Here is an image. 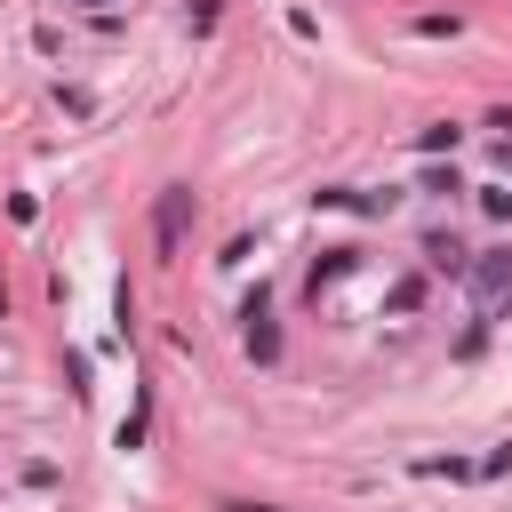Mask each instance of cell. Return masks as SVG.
<instances>
[{
  "label": "cell",
  "mask_w": 512,
  "mask_h": 512,
  "mask_svg": "<svg viewBox=\"0 0 512 512\" xmlns=\"http://www.w3.org/2000/svg\"><path fill=\"white\" fill-rule=\"evenodd\" d=\"M352 256H360V248H328V256L312 264V296H320L328 280H344V272H352Z\"/></svg>",
  "instance_id": "7"
},
{
  "label": "cell",
  "mask_w": 512,
  "mask_h": 512,
  "mask_svg": "<svg viewBox=\"0 0 512 512\" xmlns=\"http://www.w3.org/2000/svg\"><path fill=\"white\" fill-rule=\"evenodd\" d=\"M144 416H152V408H144V400H136V408H128V416H120V448H136V440H144Z\"/></svg>",
  "instance_id": "11"
},
{
  "label": "cell",
  "mask_w": 512,
  "mask_h": 512,
  "mask_svg": "<svg viewBox=\"0 0 512 512\" xmlns=\"http://www.w3.org/2000/svg\"><path fill=\"white\" fill-rule=\"evenodd\" d=\"M424 304V272H408V280H392V296H384V312H416Z\"/></svg>",
  "instance_id": "9"
},
{
  "label": "cell",
  "mask_w": 512,
  "mask_h": 512,
  "mask_svg": "<svg viewBox=\"0 0 512 512\" xmlns=\"http://www.w3.org/2000/svg\"><path fill=\"white\" fill-rule=\"evenodd\" d=\"M496 168H504V176H512V136H504V144H496Z\"/></svg>",
  "instance_id": "13"
},
{
  "label": "cell",
  "mask_w": 512,
  "mask_h": 512,
  "mask_svg": "<svg viewBox=\"0 0 512 512\" xmlns=\"http://www.w3.org/2000/svg\"><path fill=\"white\" fill-rule=\"evenodd\" d=\"M424 264H432V272H472V256H464L456 240H424Z\"/></svg>",
  "instance_id": "6"
},
{
  "label": "cell",
  "mask_w": 512,
  "mask_h": 512,
  "mask_svg": "<svg viewBox=\"0 0 512 512\" xmlns=\"http://www.w3.org/2000/svg\"><path fill=\"white\" fill-rule=\"evenodd\" d=\"M464 280H472V304H480V320H496V312L512 304V240H504V248H480Z\"/></svg>",
  "instance_id": "1"
},
{
  "label": "cell",
  "mask_w": 512,
  "mask_h": 512,
  "mask_svg": "<svg viewBox=\"0 0 512 512\" xmlns=\"http://www.w3.org/2000/svg\"><path fill=\"white\" fill-rule=\"evenodd\" d=\"M0 320H8V280H0Z\"/></svg>",
  "instance_id": "15"
},
{
  "label": "cell",
  "mask_w": 512,
  "mask_h": 512,
  "mask_svg": "<svg viewBox=\"0 0 512 512\" xmlns=\"http://www.w3.org/2000/svg\"><path fill=\"white\" fill-rule=\"evenodd\" d=\"M224 512H272V504H224Z\"/></svg>",
  "instance_id": "14"
},
{
  "label": "cell",
  "mask_w": 512,
  "mask_h": 512,
  "mask_svg": "<svg viewBox=\"0 0 512 512\" xmlns=\"http://www.w3.org/2000/svg\"><path fill=\"white\" fill-rule=\"evenodd\" d=\"M312 200H320V208H352V216H384V208H392V192L376 200V192H360V184H328V192H312Z\"/></svg>",
  "instance_id": "4"
},
{
  "label": "cell",
  "mask_w": 512,
  "mask_h": 512,
  "mask_svg": "<svg viewBox=\"0 0 512 512\" xmlns=\"http://www.w3.org/2000/svg\"><path fill=\"white\" fill-rule=\"evenodd\" d=\"M408 32H416V40H456L464 16H408Z\"/></svg>",
  "instance_id": "8"
},
{
  "label": "cell",
  "mask_w": 512,
  "mask_h": 512,
  "mask_svg": "<svg viewBox=\"0 0 512 512\" xmlns=\"http://www.w3.org/2000/svg\"><path fill=\"white\" fill-rule=\"evenodd\" d=\"M184 224H192V192H184V184H168V192H160V208H152V240H160V256H176V248H184Z\"/></svg>",
  "instance_id": "3"
},
{
  "label": "cell",
  "mask_w": 512,
  "mask_h": 512,
  "mask_svg": "<svg viewBox=\"0 0 512 512\" xmlns=\"http://www.w3.org/2000/svg\"><path fill=\"white\" fill-rule=\"evenodd\" d=\"M456 136H464V128H448V120H440V128H424V136H416V152H456Z\"/></svg>",
  "instance_id": "10"
},
{
  "label": "cell",
  "mask_w": 512,
  "mask_h": 512,
  "mask_svg": "<svg viewBox=\"0 0 512 512\" xmlns=\"http://www.w3.org/2000/svg\"><path fill=\"white\" fill-rule=\"evenodd\" d=\"M480 464H464V456H416V480H472Z\"/></svg>",
  "instance_id": "5"
},
{
  "label": "cell",
  "mask_w": 512,
  "mask_h": 512,
  "mask_svg": "<svg viewBox=\"0 0 512 512\" xmlns=\"http://www.w3.org/2000/svg\"><path fill=\"white\" fill-rule=\"evenodd\" d=\"M480 472H488V480H496V472H512V440H496V448L480 456Z\"/></svg>",
  "instance_id": "12"
},
{
  "label": "cell",
  "mask_w": 512,
  "mask_h": 512,
  "mask_svg": "<svg viewBox=\"0 0 512 512\" xmlns=\"http://www.w3.org/2000/svg\"><path fill=\"white\" fill-rule=\"evenodd\" d=\"M240 336H248V360H264V368L280 360V328H272V296L264 288L240 304Z\"/></svg>",
  "instance_id": "2"
}]
</instances>
